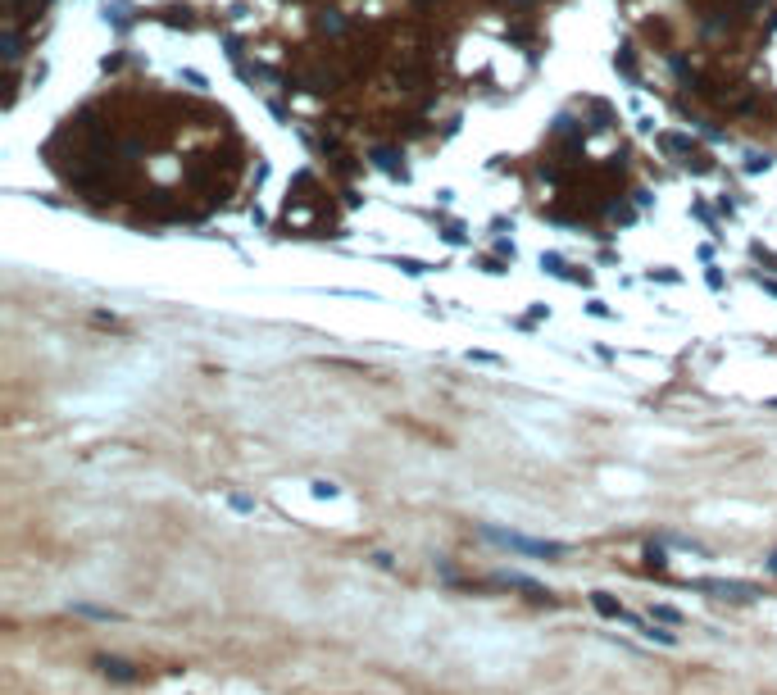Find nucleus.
Returning <instances> with one entry per match:
<instances>
[{"instance_id":"obj_1","label":"nucleus","mask_w":777,"mask_h":695,"mask_svg":"<svg viewBox=\"0 0 777 695\" xmlns=\"http://www.w3.org/2000/svg\"><path fill=\"white\" fill-rule=\"evenodd\" d=\"M96 668H101L105 677H119V681H137V677H141L132 663H123V659H110V654H101V659H96Z\"/></svg>"}]
</instances>
